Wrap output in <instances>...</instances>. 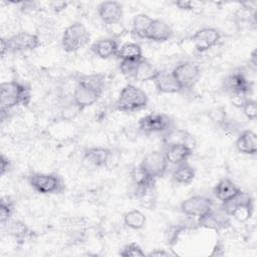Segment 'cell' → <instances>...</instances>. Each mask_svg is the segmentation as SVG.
<instances>
[{
	"mask_svg": "<svg viewBox=\"0 0 257 257\" xmlns=\"http://www.w3.org/2000/svg\"><path fill=\"white\" fill-rule=\"evenodd\" d=\"M104 88V75L101 73L78 74L71 99L80 110L96 103L102 95Z\"/></svg>",
	"mask_w": 257,
	"mask_h": 257,
	"instance_id": "6da1fadb",
	"label": "cell"
},
{
	"mask_svg": "<svg viewBox=\"0 0 257 257\" xmlns=\"http://www.w3.org/2000/svg\"><path fill=\"white\" fill-rule=\"evenodd\" d=\"M31 97L32 93L29 85L18 80L2 82L0 84L1 116L17 106H27L31 101Z\"/></svg>",
	"mask_w": 257,
	"mask_h": 257,
	"instance_id": "7a4b0ae2",
	"label": "cell"
},
{
	"mask_svg": "<svg viewBox=\"0 0 257 257\" xmlns=\"http://www.w3.org/2000/svg\"><path fill=\"white\" fill-rule=\"evenodd\" d=\"M149 96L147 92L134 83L125 84L114 103V109L120 112H136L147 107Z\"/></svg>",
	"mask_w": 257,
	"mask_h": 257,
	"instance_id": "3957f363",
	"label": "cell"
},
{
	"mask_svg": "<svg viewBox=\"0 0 257 257\" xmlns=\"http://www.w3.org/2000/svg\"><path fill=\"white\" fill-rule=\"evenodd\" d=\"M90 41V33L85 25L79 21L68 25L61 36L62 49L67 53L76 52Z\"/></svg>",
	"mask_w": 257,
	"mask_h": 257,
	"instance_id": "277c9868",
	"label": "cell"
},
{
	"mask_svg": "<svg viewBox=\"0 0 257 257\" xmlns=\"http://www.w3.org/2000/svg\"><path fill=\"white\" fill-rule=\"evenodd\" d=\"M28 183L40 195L61 194L65 190L62 177L56 173H32L28 177Z\"/></svg>",
	"mask_w": 257,
	"mask_h": 257,
	"instance_id": "5b68a950",
	"label": "cell"
},
{
	"mask_svg": "<svg viewBox=\"0 0 257 257\" xmlns=\"http://www.w3.org/2000/svg\"><path fill=\"white\" fill-rule=\"evenodd\" d=\"M221 208L231 218L233 217L239 222H246L253 215L254 201L249 194L241 192L231 201L223 203Z\"/></svg>",
	"mask_w": 257,
	"mask_h": 257,
	"instance_id": "8992f818",
	"label": "cell"
},
{
	"mask_svg": "<svg viewBox=\"0 0 257 257\" xmlns=\"http://www.w3.org/2000/svg\"><path fill=\"white\" fill-rule=\"evenodd\" d=\"M175 127V122L171 116L165 113L152 112L142 116L138 121V130L145 134H165Z\"/></svg>",
	"mask_w": 257,
	"mask_h": 257,
	"instance_id": "52a82bcc",
	"label": "cell"
},
{
	"mask_svg": "<svg viewBox=\"0 0 257 257\" xmlns=\"http://www.w3.org/2000/svg\"><path fill=\"white\" fill-rule=\"evenodd\" d=\"M223 88L232 97L249 96L253 91V81L242 70H235L225 77Z\"/></svg>",
	"mask_w": 257,
	"mask_h": 257,
	"instance_id": "ba28073f",
	"label": "cell"
},
{
	"mask_svg": "<svg viewBox=\"0 0 257 257\" xmlns=\"http://www.w3.org/2000/svg\"><path fill=\"white\" fill-rule=\"evenodd\" d=\"M172 73L183 90L191 89L201 77V68L197 62L188 60L176 65Z\"/></svg>",
	"mask_w": 257,
	"mask_h": 257,
	"instance_id": "9c48e42d",
	"label": "cell"
},
{
	"mask_svg": "<svg viewBox=\"0 0 257 257\" xmlns=\"http://www.w3.org/2000/svg\"><path fill=\"white\" fill-rule=\"evenodd\" d=\"M214 208L213 201L202 195H194L185 199L181 205V212L188 217L196 218L197 220L206 216Z\"/></svg>",
	"mask_w": 257,
	"mask_h": 257,
	"instance_id": "30bf717a",
	"label": "cell"
},
{
	"mask_svg": "<svg viewBox=\"0 0 257 257\" xmlns=\"http://www.w3.org/2000/svg\"><path fill=\"white\" fill-rule=\"evenodd\" d=\"M7 43L10 53H18L35 50L41 45V40L37 34L28 31H20L8 37Z\"/></svg>",
	"mask_w": 257,
	"mask_h": 257,
	"instance_id": "8fae6325",
	"label": "cell"
},
{
	"mask_svg": "<svg viewBox=\"0 0 257 257\" xmlns=\"http://www.w3.org/2000/svg\"><path fill=\"white\" fill-rule=\"evenodd\" d=\"M150 176L156 180L163 178L167 173L169 163L163 151H153L148 153L139 164Z\"/></svg>",
	"mask_w": 257,
	"mask_h": 257,
	"instance_id": "7c38bea8",
	"label": "cell"
},
{
	"mask_svg": "<svg viewBox=\"0 0 257 257\" xmlns=\"http://www.w3.org/2000/svg\"><path fill=\"white\" fill-rule=\"evenodd\" d=\"M220 40L221 32L214 27L201 28L191 36V41L195 49L200 53L210 50L216 46Z\"/></svg>",
	"mask_w": 257,
	"mask_h": 257,
	"instance_id": "4fadbf2b",
	"label": "cell"
},
{
	"mask_svg": "<svg viewBox=\"0 0 257 257\" xmlns=\"http://www.w3.org/2000/svg\"><path fill=\"white\" fill-rule=\"evenodd\" d=\"M131 179L135 186V197L144 198L153 190L156 184V179L150 176L140 165L135 167L131 172Z\"/></svg>",
	"mask_w": 257,
	"mask_h": 257,
	"instance_id": "5bb4252c",
	"label": "cell"
},
{
	"mask_svg": "<svg viewBox=\"0 0 257 257\" xmlns=\"http://www.w3.org/2000/svg\"><path fill=\"white\" fill-rule=\"evenodd\" d=\"M197 225L201 228L219 231L230 227L231 217L227 215L221 207L217 210L213 208V210L206 216L198 219Z\"/></svg>",
	"mask_w": 257,
	"mask_h": 257,
	"instance_id": "9a60e30c",
	"label": "cell"
},
{
	"mask_svg": "<svg viewBox=\"0 0 257 257\" xmlns=\"http://www.w3.org/2000/svg\"><path fill=\"white\" fill-rule=\"evenodd\" d=\"M97 14L104 24L113 25L122 19L123 8L117 1H103L97 6Z\"/></svg>",
	"mask_w": 257,
	"mask_h": 257,
	"instance_id": "2e32d148",
	"label": "cell"
},
{
	"mask_svg": "<svg viewBox=\"0 0 257 257\" xmlns=\"http://www.w3.org/2000/svg\"><path fill=\"white\" fill-rule=\"evenodd\" d=\"M111 157V151L104 147H90L83 153V163L92 169H100L107 166Z\"/></svg>",
	"mask_w": 257,
	"mask_h": 257,
	"instance_id": "e0dca14e",
	"label": "cell"
},
{
	"mask_svg": "<svg viewBox=\"0 0 257 257\" xmlns=\"http://www.w3.org/2000/svg\"><path fill=\"white\" fill-rule=\"evenodd\" d=\"M153 82L155 84L156 90L159 93L174 94V93H180L183 91L177 79L173 75L172 71L169 72L165 70H159L157 75L154 77Z\"/></svg>",
	"mask_w": 257,
	"mask_h": 257,
	"instance_id": "ac0fdd59",
	"label": "cell"
},
{
	"mask_svg": "<svg viewBox=\"0 0 257 257\" xmlns=\"http://www.w3.org/2000/svg\"><path fill=\"white\" fill-rule=\"evenodd\" d=\"M241 192L242 190L232 180L227 178L221 179L213 189V194L215 198L219 200L222 204L231 201Z\"/></svg>",
	"mask_w": 257,
	"mask_h": 257,
	"instance_id": "d6986e66",
	"label": "cell"
},
{
	"mask_svg": "<svg viewBox=\"0 0 257 257\" xmlns=\"http://www.w3.org/2000/svg\"><path fill=\"white\" fill-rule=\"evenodd\" d=\"M163 152L169 164L178 166L188 161L193 153V148L187 145H172L164 147Z\"/></svg>",
	"mask_w": 257,
	"mask_h": 257,
	"instance_id": "ffe728a7",
	"label": "cell"
},
{
	"mask_svg": "<svg viewBox=\"0 0 257 257\" xmlns=\"http://www.w3.org/2000/svg\"><path fill=\"white\" fill-rule=\"evenodd\" d=\"M118 48V42L111 37L100 38L90 46V50L93 54L101 59H108L112 56H116Z\"/></svg>",
	"mask_w": 257,
	"mask_h": 257,
	"instance_id": "44dd1931",
	"label": "cell"
},
{
	"mask_svg": "<svg viewBox=\"0 0 257 257\" xmlns=\"http://www.w3.org/2000/svg\"><path fill=\"white\" fill-rule=\"evenodd\" d=\"M173 36L172 27L161 19H153L146 39L154 42H166Z\"/></svg>",
	"mask_w": 257,
	"mask_h": 257,
	"instance_id": "7402d4cb",
	"label": "cell"
},
{
	"mask_svg": "<svg viewBox=\"0 0 257 257\" xmlns=\"http://www.w3.org/2000/svg\"><path fill=\"white\" fill-rule=\"evenodd\" d=\"M2 229H5L7 234L19 243H24L26 240H29L35 236V232L26 223L20 220H10L9 223Z\"/></svg>",
	"mask_w": 257,
	"mask_h": 257,
	"instance_id": "603a6c76",
	"label": "cell"
},
{
	"mask_svg": "<svg viewBox=\"0 0 257 257\" xmlns=\"http://www.w3.org/2000/svg\"><path fill=\"white\" fill-rule=\"evenodd\" d=\"M237 151L243 155L255 156L257 153V136L251 130L241 132L235 142Z\"/></svg>",
	"mask_w": 257,
	"mask_h": 257,
	"instance_id": "cb8c5ba5",
	"label": "cell"
},
{
	"mask_svg": "<svg viewBox=\"0 0 257 257\" xmlns=\"http://www.w3.org/2000/svg\"><path fill=\"white\" fill-rule=\"evenodd\" d=\"M162 142L164 147L172 145H187L193 148L192 142H194L193 137L185 130L177 128L176 126L172 130L166 132L162 135Z\"/></svg>",
	"mask_w": 257,
	"mask_h": 257,
	"instance_id": "d4e9b609",
	"label": "cell"
},
{
	"mask_svg": "<svg viewBox=\"0 0 257 257\" xmlns=\"http://www.w3.org/2000/svg\"><path fill=\"white\" fill-rule=\"evenodd\" d=\"M196 171L187 162L176 166L172 174L173 181L181 186H189L195 179Z\"/></svg>",
	"mask_w": 257,
	"mask_h": 257,
	"instance_id": "484cf974",
	"label": "cell"
},
{
	"mask_svg": "<svg viewBox=\"0 0 257 257\" xmlns=\"http://www.w3.org/2000/svg\"><path fill=\"white\" fill-rule=\"evenodd\" d=\"M116 57L120 60H141L145 56L139 43L125 42L119 46Z\"/></svg>",
	"mask_w": 257,
	"mask_h": 257,
	"instance_id": "4316f807",
	"label": "cell"
},
{
	"mask_svg": "<svg viewBox=\"0 0 257 257\" xmlns=\"http://www.w3.org/2000/svg\"><path fill=\"white\" fill-rule=\"evenodd\" d=\"M153 18L145 13H140L134 16L132 22V32L133 34L141 39H146L148 30L151 26Z\"/></svg>",
	"mask_w": 257,
	"mask_h": 257,
	"instance_id": "83f0119b",
	"label": "cell"
},
{
	"mask_svg": "<svg viewBox=\"0 0 257 257\" xmlns=\"http://www.w3.org/2000/svg\"><path fill=\"white\" fill-rule=\"evenodd\" d=\"M147 223L146 215L140 210H131L123 215V224L133 230H141Z\"/></svg>",
	"mask_w": 257,
	"mask_h": 257,
	"instance_id": "f1b7e54d",
	"label": "cell"
},
{
	"mask_svg": "<svg viewBox=\"0 0 257 257\" xmlns=\"http://www.w3.org/2000/svg\"><path fill=\"white\" fill-rule=\"evenodd\" d=\"M158 72L159 69H157L147 58L144 57L138 66L136 81H153Z\"/></svg>",
	"mask_w": 257,
	"mask_h": 257,
	"instance_id": "f546056e",
	"label": "cell"
},
{
	"mask_svg": "<svg viewBox=\"0 0 257 257\" xmlns=\"http://www.w3.org/2000/svg\"><path fill=\"white\" fill-rule=\"evenodd\" d=\"M14 202L9 197H2L0 201V224L4 228L10 221L14 212Z\"/></svg>",
	"mask_w": 257,
	"mask_h": 257,
	"instance_id": "4dcf8cb0",
	"label": "cell"
},
{
	"mask_svg": "<svg viewBox=\"0 0 257 257\" xmlns=\"http://www.w3.org/2000/svg\"><path fill=\"white\" fill-rule=\"evenodd\" d=\"M141 60H120V62H119L120 73L126 79L136 81L137 70H138V66H139V63Z\"/></svg>",
	"mask_w": 257,
	"mask_h": 257,
	"instance_id": "1f68e13d",
	"label": "cell"
},
{
	"mask_svg": "<svg viewBox=\"0 0 257 257\" xmlns=\"http://www.w3.org/2000/svg\"><path fill=\"white\" fill-rule=\"evenodd\" d=\"M242 109L243 114L249 119V120H256L257 118V102L255 99L247 96L243 99L241 105L239 106Z\"/></svg>",
	"mask_w": 257,
	"mask_h": 257,
	"instance_id": "d6a6232c",
	"label": "cell"
},
{
	"mask_svg": "<svg viewBox=\"0 0 257 257\" xmlns=\"http://www.w3.org/2000/svg\"><path fill=\"white\" fill-rule=\"evenodd\" d=\"M119 255L122 257H143L147 254L138 243L131 242L122 247L119 251Z\"/></svg>",
	"mask_w": 257,
	"mask_h": 257,
	"instance_id": "836d02e7",
	"label": "cell"
},
{
	"mask_svg": "<svg viewBox=\"0 0 257 257\" xmlns=\"http://www.w3.org/2000/svg\"><path fill=\"white\" fill-rule=\"evenodd\" d=\"M175 6L183 11H195L196 8H201L199 2L196 1H189V0H178L174 2Z\"/></svg>",
	"mask_w": 257,
	"mask_h": 257,
	"instance_id": "e575fe53",
	"label": "cell"
},
{
	"mask_svg": "<svg viewBox=\"0 0 257 257\" xmlns=\"http://www.w3.org/2000/svg\"><path fill=\"white\" fill-rule=\"evenodd\" d=\"M11 169H12V162L8 159V157H6L4 154H2L1 157H0V172H1V176H4L8 172H10Z\"/></svg>",
	"mask_w": 257,
	"mask_h": 257,
	"instance_id": "d590c367",
	"label": "cell"
},
{
	"mask_svg": "<svg viewBox=\"0 0 257 257\" xmlns=\"http://www.w3.org/2000/svg\"><path fill=\"white\" fill-rule=\"evenodd\" d=\"M68 3L67 2H59V1H56V2H51L50 3V8L55 12V13H59L61 11H63L66 7H67Z\"/></svg>",
	"mask_w": 257,
	"mask_h": 257,
	"instance_id": "8d00e7d4",
	"label": "cell"
},
{
	"mask_svg": "<svg viewBox=\"0 0 257 257\" xmlns=\"http://www.w3.org/2000/svg\"><path fill=\"white\" fill-rule=\"evenodd\" d=\"M249 68L252 69L253 72L256 71L257 69V50L254 49L249 57Z\"/></svg>",
	"mask_w": 257,
	"mask_h": 257,
	"instance_id": "74e56055",
	"label": "cell"
},
{
	"mask_svg": "<svg viewBox=\"0 0 257 257\" xmlns=\"http://www.w3.org/2000/svg\"><path fill=\"white\" fill-rule=\"evenodd\" d=\"M172 255V253H170L169 251H166L165 249H154L153 251H151L150 253L147 254V256H170Z\"/></svg>",
	"mask_w": 257,
	"mask_h": 257,
	"instance_id": "f35d334b",
	"label": "cell"
},
{
	"mask_svg": "<svg viewBox=\"0 0 257 257\" xmlns=\"http://www.w3.org/2000/svg\"><path fill=\"white\" fill-rule=\"evenodd\" d=\"M224 248L220 243H216L215 246L212 249V252L210 253L211 256H222L224 255Z\"/></svg>",
	"mask_w": 257,
	"mask_h": 257,
	"instance_id": "ab89813d",
	"label": "cell"
},
{
	"mask_svg": "<svg viewBox=\"0 0 257 257\" xmlns=\"http://www.w3.org/2000/svg\"><path fill=\"white\" fill-rule=\"evenodd\" d=\"M1 46H0V55L3 58L6 53H8V43H7V38L2 37L1 38Z\"/></svg>",
	"mask_w": 257,
	"mask_h": 257,
	"instance_id": "60d3db41",
	"label": "cell"
}]
</instances>
